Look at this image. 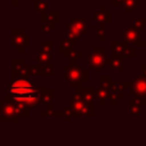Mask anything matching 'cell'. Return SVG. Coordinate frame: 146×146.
<instances>
[{
	"instance_id": "cell-1",
	"label": "cell",
	"mask_w": 146,
	"mask_h": 146,
	"mask_svg": "<svg viewBox=\"0 0 146 146\" xmlns=\"http://www.w3.org/2000/svg\"><path fill=\"white\" fill-rule=\"evenodd\" d=\"M64 69H66V81H68L73 87H78L83 82H87L88 72L83 71L81 66H77L76 63L66 64Z\"/></svg>"
},
{
	"instance_id": "cell-2",
	"label": "cell",
	"mask_w": 146,
	"mask_h": 146,
	"mask_svg": "<svg viewBox=\"0 0 146 146\" xmlns=\"http://www.w3.org/2000/svg\"><path fill=\"white\" fill-rule=\"evenodd\" d=\"M105 62H106V56H105V48L100 46V48H95L94 53L88 56V66L91 69H104L105 68Z\"/></svg>"
},
{
	"instance_id": "cell-3",
	"label": "cell",
	"mask_w": 146,
	"mask_h": 146,
	"mask_svg": "<svg viewBox=\"0 0 146 146\" xmlns=\"http://www.w3.org/2000/svg\"><path fill=\"white\" fill-rule=\"evenodd\" d=\"M0 117H1L3 122H7V121L17 122L18 121V115L15 113L14 104H13V101L10 99L1 101V105H0Z\"/></svg>"
},
{
	"instance_id": "cell-4",
	"label": "cell",
	"mask_w": 146,
	"mask_h": 146,
	"mask_svg": "<svg viewBox=\"0 0 146 146\" xmlns=\"http://www.w3.org/2000/svg\"><path fill=\"white\" fill-rule=\"evenodd\" d=\"M141 31H139L135 26H131V27H128L127 30L123 31V38L126 42H128L129 45L135 46V48H137V46H140V48H144V41H141V38H140V36H141Z\"/></svg>"
},
{
	"instance_id": "cell-5",
	"label": "cell",
	"mask_w": 146,
	"mask_h": 146,
	"mask_svg": "<svg viewBox=\"0 0 146 146\" xmlns=\"http://www.w3.org/2000/svg\"><path fill=\"white\" fill-rule=\"evenodd\" d=\"M13 45L18 46V50L22 53L25 48L30 46V37L26 36L22 30H14L13 31Z\"/></svg>"
},
{
	"instance_id": "cell-6",
	"label": "cell",
	"mask_w": 146,
	"mask_h": 146,
	"mask_svg": "<svg viewBox=\"0 0 146 146\" xmlns=\"http://www.w3.org/2000/svg\"><path fill=\"white\" fill-rule=\"evenodd\" d=\"M131 90L136 98L146 99V77H136V80L131 82Z\"/></svg>"
},
{
	"instance_id": "cell-7",
	"label": "cell",
	"mask_w": 146,
	"mask_h": 146,
	"mask_svg": "<svg viewBox=\"0 0 146 146\" xmlns=\"http://www.w3.org/2000/svg\"><path fill=\"white\" fill-rule=\"evenodd\" d=\"M67 26H69V27H72L74 31H77V32L80 33L82 37L86 35V33H87V31H88L87 21H86L85 18H82V17L72 18V19L69 21V23H68Z\"/></svg>"
},
{
	"instance_id": "cell-8",
	"label": "cell",
	"mask_w": 146,
	"mask_h": 146,
	"mask_svg": "<svg viewBox=\"0 0 146 146\" xmlns=\"http://www.w3.org/2000/svg\"><path fill=\"white\" fill-rule=\"evenodd\" d=\"M94 21L96 23H99V25H101V23L109 25V23H111V14H110V12L106 10V8L104 5H101L98 12L94 14Z\"/></svg>"
},
{
	"instance_id": "cell-9",
	"label": "cell",
	"mask_w": 146,
	"mask_h": 146,
	"mask_svg": "<svg viewBox=\"0 0 146 146\" xmlns=\"http://www.w3.org/2000/svg\"><path fill=\"white\" fill-rule=\"evenodd\" d=\"M111 90L110 87H103L100 86L99 88L95 90V99H98L100 105H105L106 104V100L109 99V95H110Z\"/></svg>"
},
{
	"instance_id": "cell-10",
	"label": "cell",
	"mask_w": 146,
	"mask_h": 146,
	"mask_svg": "<svg viewBox=\"0 0 146 146\" xmlns=\"http://www.w3.org/2000/svg\"><path fill=\"white\" fill-rule=\"evenodd\" d=\"M38 90V98H40V103L42 104H51L53 101V88L51 87H42V88H37Z\"/></svg>"
},
{
	"instance_id": "cell-11",
	"label": "cell",
	"mask_w": 146,
	"mask_h": 146,
	"mask_svg": "<svg viewBox=\"0 0 146 146\" xmlns=\"http://www.w3.org/2000/svg\"><path fill=\"white\" fill-rule=\"evenodd\" d=\"M105 63H108L109 67L111 69H114V71H122L123 69V59H122L121 55H118L115 53H111V56Z\"/></svg>"
},
{
	"instance_id": "cell-12",
	"label": "cell",
	"mask_w": 146,
	"mask_h": 146,
	"mask_svg": "<svg viewBox=\"0 0 146 146\" xmlns=\"http://www.w3.org/2000/svg\"><path fill=\"white\" fill-rule=\"evenodd\" d=\"M129 104V114L132 117H140L141 115V104H140V100L139 99H133V100H129L128 101Z\"/></svg>"
},
{
	"instance_id": "cell-13",
	"label": "cell",
	"mask_w": 146,
	"mask_h": 146,
	"mask_svg": "<svg viewBox=\"0 0 146 146\" xmlns=\"http://www.w3.org/2000/svg\"><path fill=\"white\" fill-rule=\"evenodd\" d=\"M128 45L129 44L126 42V41H123V42H117V41H113V42H111V53H115V54H118V55L123 56L124 55V50H126V48Z\"/></svg>"
},
{
	"instance_id": "cell-14",
	"label": "cell",
	"mask_w": 146,
	"mask_h": 146,
	"mask_svg": "<svg viewBox=\"0 0 146 146\" xmlns=\"http://www.w3.org/2000/svg\"><path fill=\"white\" fill-rule=\"evenodd\" d=\"M58 22H59L58 12H50V13L42 12V23H53V25H56Z\"/></svg>"
},
{
	"instance_id": "cell-15",
	"label": "cell",
	"mask_w": 146,
	"mask_h": 146,
	"mask_svg": "<svg viewBox=\"0 0 146 146\" xmlns=\"http://www.w3.org/2000/svg\"><path fill=\"white\" fill-rule=\"evenodd\" d=\"M80 95L85 101H94L95 100V88L92 87H82L80 90Z\"/></svg>"
},
{
	"instance_id": "cell-16",
	"label": "cell",
	"mask_w": 146,
	"mask_h": 146,
	"mask_svg": "<svg viewBox=\"0 0 146 146\" xmlns=\"http://www.w3.org/2000/svg\"><path fill=\"white\" fill-rule=\"evenodd\" d=\"M51 59H53V53L51 51H41L40 54H38L37 56H36V62H37L38 64H46V63H50Z\"/></svg>"
},
{
	"instance_id": "cell-17",
	"label": "cell",
	"mask_w": 146,
	"mask_h": 146,
	"mask_svg": "<svg viewBox=\"0 0 146 146\" xmlns=\"http://www.w3.org/2000/svg\"><path fill=\"white\" fill-rule=\"evenodd\" d=\"M140 4H141L140 0H123V3H122L123 9L126 12H132V10H135L136 7H140Z\"/></svg>"
},
{
	"instance_id": "cell-18",
	"label": "cell",
	"mask_w": 146,
	"mask_h": 146,
	"mask_svg": "<svg viewBox=\"0 0 146 146\" xmlns=\"http://www.w3.org/2000/svg\"><path fill=\"white\" fill-rule=\"evenodd\" d=\"M64 56H66V59H69V60H77V58L78 59L82 58V54L77 53V50L74 48H71L64 51Z\"/></svg>"
},
{
	"instance_id": "cell-19",
	"label": "cell",
	"mask_w": 146,
	"mask_h": 146,
	"mask_svg": "<svg viewBox=\"0 0 146 146\" xmlns=\"http://www.w3.org/2000/svg\"><path fill=\"white\" fill-rule=\"evenodd\" d=\"M76 42H77V41H72V40H68V38H66V40H63V41L60 42V46H59V51H60V53H64V51L68 50V49L74 48V46H76Z\"/></svg>"
},
{
	"instance_id": "cell-20",
	"label": "cell",
	"mask_w": 146,
	"mask_h": 146,
	"mask_svg": "<svg viewBox=\"0 0 146 146\" xmlns=\"http://www.w3.org/2000/svg\"><path fill=\"white\" fill-rule=\"evenodd\" d=\"M95 33H96V36L99 37L100 41H105V38H106V25L101 23V25L99 26V28L96 30Z\"/></svg>"
},
{
	"instance_id": "cell-21",
	"label": "cell",
	"mask_w": 146,
	"mask_h": 146,
	"mask_svg": "<svg viewBox=\"0 0 146 146\" xmlns=\"http://www.w3.org/2000/svg\"><path fill=\"white\" fill-rule=\"evenodd\" d=\"M25 64V62L22 60V59H14L13 60V77H17L18 72H19V69L22 68V66Z\"/></svg>"
},
{
	"instance_id": "cell-22",
	"label": "cell",
	"mask_w": 146,
	"mask_h": 146,
	"mask_svg": "<svg viewBox=\"0 0 146 146\" xmlns=\"http://www.w3.org/2000/svg\"><path fill=\"white\" fill-rule=\"evenodd\" d=\"M54 26L53 23H42L41 25V31H42V35H51L54 30Z\"/></svg>"
},
{
	"instance_id": "cell-23",
	"label": "cell",
	"mask_w": 146,
	"mask_h": 146,
	"mask_svg": "<svg viewBox=\"0 0 146 146\" xmlns=\"http://www.w3.org/2000/svg\"><path fill=\"white\" fill-rule=\"evenodd\" d=\"M41 74L42 76H53V64L46 63L41 66Z\"/></svg>"
},
{
	"instance_id": "cell-24",
	"label": "cell",
	"mask_w": 146,
	"mask_h": 146,
	"mask_svg": "<svg viewBox=\"0 0 146 146\" xmlns=\"http://www.w3.org/2000/svg\"><path fill=\"white\" fill-rule=\"evenodd\" d=\"M135 27H136L139 31H142L146 27V18L145 17L136 18V19H135Z\"/></svg>"
},
{
	"instance_id": "cell-25",
	"label": "cell",
	"mask_w": 146,
	"mask_h": 146,
	"mask_svg": "<svg viewBox=\"0 0 146 146\" xmlns=\"http://www.w3.org/2000/svg\"><path fill=\"white\" fill-rule=\"evenodd\" d=\"M35 8L37 12L42 13V12H46V9H48V4H46L44 0H37L35 4Z\"/></svg>"
},
{
	"instance_id": "cell-26",
	"label": "cell",
	"mask_w": 146,
	"mask_h": 146,
	"mask_svg": "<svg viewBox=\"0 0 146 146\" xmlns=\"http://www.w3.org/2000/svg\"><path fill=\"white\" fill-rule=\"evenodd\" d=\"M40 74H41V64H36L35 67H31L30 68V76L37 77Z\"/></svg>"
},
{
	"instance_id": "cell-27",
	"label": "cell",
	"mask_w": 146,
	"mask_h": 146,
	"mask_svg": "<svg viewBox=\"0 0 146 146\" xmlns=\"http://www.w3.org/2000/svg\"><path fill=\"white\" fill-rule=\"evenodd\" d=\"M135 46H132V45H128L126 48V50H124V55L123 56H128V58H131V59H133L135 58Z\"/></svg>"
},
{
	"instance_id": "cell-28",
	"label": "cell",
	"mask_w": 146,
	"mask_h": 146,
	"mask_svg": "<svg viewBox=\"0 0 146 146\" xmlns=\"http://www.w3.org/2000/svg\"><path fill=\"white\" fill-rule=\"evenodd\" d=\"M110 83H111V78L109 76L100 77V86H103V87H110Z\"/></svg>"
},
{
	"instance_id": "cell-29",
	"label": "cell",
	"mask_w": 146,
	"mask_h": 146,
	"mask_svg": "<svg viewBox=\"0 0 146 146\" xmlns=\"http://www.w3.org/2000/svg\"><path fill=\"white\" fill-rule=\"evenodd\" d=\"M63 117H64V121H66V122H69V121H71V118L73 117L71 106H68V108H66V109L63 110Z\"/></svg>"
},
{
	"instance_id": "cell-30",
	"label": "cell",
	"mask_w": 146,
	"mask_h": 146,
	"mask_svg": "<svg viewBox=\"0 0 146 146\" xmlns=\"http://www.w3.org/2000/svg\"><path fill=\"white\" fill-rule=\"evenodd\" d=\"M53 113H54V110H53V106H51V104H49L48 105V109H45V110H42L41 111V115L42 117H53Z\"/></svg>"
},
{
	"instance_id": "cell-31",
	"label": "cell",
	"mask_w": 146,
	"mask_h": 146,
	"mask_svg": "<svg viewBox=\"0 0 146 146\" xmlns=\"http://www.w3.org/2000/svg\"><path fill=\"white\" fill-rule=\"evenodd\" d=\"M41 48H42L44 51H51V50H53V42H51V41H48V42H42Z\"/></svg>"
},
{
	"instance_id": "cell-32",
	"label": "cell",
	"mask_w": 146,
	"mask_h": 146,
	"mask_svg": "<svg viewBox=\"0 0 146 146\" xmlns=\"http://www.w3.org/2000/svg\"><path fill=\"white\" fill-rule=\"evenodd\" d=\"M123 3V0H111V5L113 7H117L118 4H122Z\"/></svg>"
},
{
	"instance_id": "cell-33",
	"label": "cell",
	"mask_w": 146,
	"mask_h": 146,
	"mask_svg": "<svg viewBox=\"0 0 146 146\" xmlns=\"http://www.w3.org/2000/svg\"><path fill=\"white\" fill-rule=\"evenodd\" d=\"M141 71H142V74L146 77V66H145V64H142V66H141Z\"/></svg>"
},
{
	"instance_id": "cell-34",
	"label": "cell",
	"mask_w": 146,
	"mask_h": 146,
	"mask_svg": "<svg viewBox=\"0 0 146 146\" xmlns=\"http://www.w3.org/2000/svg\"><path fill=\"white\" fill-rule=\"evenodd\" d=\"M144 48H146V41H145V44H144Z\"/></svg>"
}]
</instances>
